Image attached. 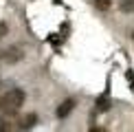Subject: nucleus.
<instances>
[{"instance_id": "f257e3e1", "label": "nucleus", "mask_w": 134, "mask_h": 132, "mask_svg": "<svg viewBox=\"0 0 134 132\" xmlns=\"http://www.w3.org/2000/svg\"><path fill=\"white\" fill-rule=\"evenodd\" d=\"M24 97L26 95H24L22 88H11L9 92H4V95H2V112L15 114L22 108V103H24Z\"/></svg>"}, {"instance_id": "f03ea898", "label": "nucleus", "mask_w": 134, "mask_h": 132, "mask_svg": "<svg viewBox=\"0 0 134 132\" xmlns=\"http://www.w3.org/2000/svg\"><path fill=\"white\" fill-rule=\"evenodd\" d=\"M4 62H9V64H15V62H20L22 57H24V53H22V48H18V46H11V48H7L4 51Z\"/></svg>"}, {"instance_id": "7ed1b4c3", "label": "nucleus", "mask_w": 134, "mask_h": 132, "mask_svg": "<svg viewBox=\"0 0 134 132\" xmlns=\"http://www.w3.org/2000/svg\"><path fill=\"white\" fill-rule=\"evenodd\" d=\"M75 110V99H66V101L59 103V108H57V117L59 119H66L68 114Z\"/></svg>"}, {"instance_id": "20e7f679", "label": "nucleus", "mask_w": 134, "mask_h": 132, "mask_svg": "<svg viewBox=\"0 0 134 132\" xmlns=\"http://www.w3.org/2000/svg\"><path fill=\"white\" fill-rule=\"evenodd\" d=\"M35 123H37V114L29 112V114H26L24 119L20 121V130H31V128H33V125H35Z\"/></svg>"}, {"instance_id": "39448f33", "label": "nucleus", "mask_w": 134, "mask_h": 132, "mask_svg": "<svg viewBox=\"0 0 134 132\" xmlns=\"http://www.w3.org/2000/svg\"><path fill=\"white\" fill-rule=\"evenodd\" d=\"M97 110H99V112L110 110V97H108V95H101V97L97 99Z\"/></svg>"}, {"instance_id": "423d86ee", "label": "nucleus", "mask_w": 134, "mask_h": 132, "mask_svg": "<svg viewBox=\"0 0 134 132\" xmlns=\"http://www.w3.org/2000/svg\"><path fill=\"white\" fill-rule=\"evenodd\" d=\"M119 9L123 11V13H132V11H134V0H121Z\"/></svg>"}, {"instance_id": "0eeeda50", "label": "nucleus", "mask_w": 134, "mask_h": 132, "mask_svg": "<svg viewBox=\"0 0 134 132\" xmlns=\"http://www.w3.org/2000/svg\"><path fill=\"white\" fill-rule=\"evenodd\" d=\"M94 4H97V9H101V11H105V9H110V0H94Z\"/></svg>"}, {"instance_id": "6e6552de", "label": "nucleus", "mask_w": 134, "mask_h": 132, "mask_svg": "<svg viewBox=\"0 0 134 132\" xmlns=\"http://www.w3.org/2000/svg\"><path fill=\"white\" fill-rule=\"evenodd\" d=\"M7 130H11V121L0 117V132H7Z\"/></svg>"}, {"instance_id": "1a4fd4ad", "label": "nucleus", "mask_w": 134, "mask_h": 132, "mask_svg": "<svg viewBox=\"0 0 134 132\" xmlns=\"http://www.w3.org/2000/svg\"><path fill=\"white\" fill-rule=\"evenodd\" d=\"M7 31H9V26L4 24V22H0V37H4V35H7Z\"/></svg>"}, {"instance_id": "9d476101", "label": "nucleus", "mask_w": 134, "mask_h": 132, "mask_svg": "<svg viewBox=\"0 0 134 132\" xmlns=\"http://www.w3.org/2000/svg\"><path fill=\"white\" fill-rule=\"evenodd\" d=\"M127 77H130V84H132V88H134V73H127Z\"/></svg>"}, {"instance_id": "9b49d317", "label": "nucleus", "mask_w": 134, "mask_h": 132, "mask_svg": "<svg viewBox=\"0 0 134 132\" xmlns=\"http://www.w3.org/2000/svg\"><path fill=\"white\" fill-rule=\"evenodd\" d=\"M0 110H2V97H0Z\"/></svg>"}, {"instance_id": "f8f14e48", "label": "nucleus", "mask_w": 134, "mask_h": 132, "mask_svg": "<svg viewBox=\"0 0 134 132\" xmlns=\"http://www.w3.org/2000/svg\"><path fill=\"white\" fill-rule=\"evenodd\" d=\"M132 40H134V33H132Z\"/></svg>"}]
</instances>
